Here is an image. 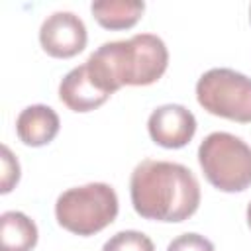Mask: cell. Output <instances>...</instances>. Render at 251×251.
I'll return each mask as SVG.
<instances>
[{
    "label": "cell",
    "instance_id": "7",
    "mask_svg": "<svg viewBox=\"0 0 251 251\" xmlns=\"http://www.w3.org/2000/svg\"><path fill=\"white\" fill-rule=\"evenodd\" d=\"M149 137L165 149H180L196 133V118L182 104H163L147 120Z\"/></svg>",
    "mask_w": 251,
    "mask_h": 251
},
{
    "label": "cell",
    "instance_id": "4",
    "mask_svg": "<svg viewBox=\"0 0 251 251\" xmlns=\"http://www.w3.org/2000/svg\"><path fill=\"white\" fill-rule=\"evenodd\" d=\"M198 163L206 180L222 192H241L251 186V147L233 133L206 135L198 147Z\"/></svg>",
    "mask_w": 251,
    "mask_h": 251
},
{
    "label": "cell",
    "instance_id": "9",
    "mask_svg": "<svg viewBox=\"0 0 251 251\" xmlns=\"http://www.w3.org/2000/svg\"><path fill=\"white\" fill-rule=\"evenodd\" d=\"M61 127V120L51 106L31 104L16 118V133L27 147H43L51 143Z\"/></svg>",
    "mask_w": 251,
    "mask_h": 251
},
{
    "label": "cell",
    "instance_id": "5",
    "mask_svg": "<svg viewBox=\"0 0 251 251\" xmlns=\"http://www.w3.org/2000/svg\"><path fill=\"white\" fill-rule=\"evenodd\" d=\"M196 100L212 116L251 122V78L227 67L206 71L196 82Z\"/></svg>",
    "mask_w": 251,
    "mask_h": 251
},
{
    "label": "cell",
    "instance_id": "3",
    "mask_svg": "<svg viewBox=\"0 0 251 251\" xmlns=\"http://www.w3.org/2000/svg\"><path fill=\"white\" fill-rule=\"evenodd\" d=\"M120 210L116 190L106 182L73 186L59 194L55 202L57 224L80 237L94 235L108 227Z\"/></svg>",
    "mask_w": 251,
    "mask_h": 251
},
{
    "label": "cell",
    "instance_id": "11",
    "mask_svg": "<svg viewBox=\"0 0 251 251\" xmlns=\"http://www.w3.org/2000/svg\"><path fill=\"white\" fill-rule=\"evenodd\" d=\"M94 20L106 29H129L133 27L143 12L145 2L141 0H96L90 4Z\"/></svg>",
    "mask_w": 251,
    "mask_h": 251
},
{
    "label": "cell",
    "instance_id": "14",
    "mask_svg": "<svg viewBox=\"0 0 251 251\" xmlns=\"http://www.w3.org/2000/svg\"><path fill=\"white\" fill-rule=\"evenodd\" d=\"M167 251H216V249H214V243L208 237L190 231V233L176 235L167 245Z\"/></svg>",
    "mask_w": 251,
    "mask_h": 251
},
{
    "label": "cell",
    "instance_id": "1",
    "mask_svg": "<svg viewBox=\"0 0 251 251\" xmlns=\"http://www.w3.org/2000/svg\"><path fill=\"white\" fill-rule=\"evenodd\" d=\"M133 210L155 222H184L200 206V184L194 173L173 161L143 159L129 176Z\"/></svg>",
    "mask_w": 251,
    "mask_h": 251
},
{
    "label": "cell",
    "instance_id": "15",
    "mask_svg": "<svg viewBox=\"0 0 251 251\" xmlns=\"http://www.w3.org/2000/svg\"><path fill=\"white\" fill-rule=\"evenodd\" d=\"M247 224H249V227H251V202H249V206H247Z\"/></svg>",
    "mask_w": 251,
    "mask_h": 251
},
{
    "label": "cell",
    "instance_id": "8",
    "mask_svg": "<svg viewBox=\"0 0 251 251\" xmlns=\"http://www.w3.org/2000/svg\"><path fill=\"white\" fill-rule=\"evenodd\" d=\"M108 98L110 94L98 86L86 63L69 71L59 84V100L73 112H92Z\"/></svg>",
    "mask_w": 251,
    "mask_h": 251
},
{
    "label": "cell",
    "instance_id": "12",
    "mask_svg": "<svg viewBox=\"0 0 251 251\" xmlns=\"http://www.w3.org/2000/svg\"><path fill=\"white\" fill-rule=\"evenodd\" d=\"M102 251H155V245L149 235L137 229H124L114 233L104 245Z\"/></svg>",
    "mask_w": 251,
    "mask_h": 251
},
{
    "label": "cell",
    "instance_id": "10",
    "mask_svg": "<svg viewBox=\"0 0 251 251\" xmlns=\"http://www.w3.org/2000/svg\"><path fill=\"white\" fill-rule=\"evenodd\" d=\"M37 237L35 222L24 212L8 210L0 216V251H31Z\"/></svg>",
    "mask_w": 251,
    "mask_h": 251
},
{
    "label": "cell",
    "instance_id": "2",
    "mask_svg": "<svg viewBox=\"0 0 251 251\" xmlns=\"http://www.w3.org/2000/svg\"><path fill=\"white\" fill-rule=\"evenodd\" d=\"M98 86L110 96L122 86L157 82L169 65V49L155 33H137L129 39L102 43L86 61Z\"/></svg>",
    "mask_w": 251,
    "mask_h": 251
},
{
    "label": "cell",
    "instance_id": "13",
    "mask_svg": "<svg viewBox=\"0 0 251 251\" xmlns=\"http://www.w3.org/2000/svg\"><path fill=\"white\" fill-rule=\"evenodd\" d=\"M0 192L8 194L20 180V163L18 159L12 155L8 145H2V175H0Z\"/></svg>",
    "mask_w": 251,
    "mask_h": 251
},
{
    "label": "cell",
    "instance_id": "6",
    "mask_svg": "<svg viewBox=\"0 0 251 251\" xmlns=\"http://www.w3.org/2000/svg\"><path fill=\"white\" fill-rule=\"evenodd\" d=\"M86 25L75 12H53L39 27V43L43 51L55 59H71L78 55L86 47Z\"/></svg>",
    "mask_w": 251,
    "mask_h": 251
},
{
    "label": "cell",
    "instance_id": "16",
    "mask_svg": "<svg viewBox=\"0 0 251 251\" xmlns=\"http://www.w3.org/2000/svg\"><path fill=\"white\" fill-rule=\"evenodd\" d=\"M249 22H251V6H249Z\"/></svg>",
    "mask_w": 251,
    "mask_h": 251
}]
</instances>
